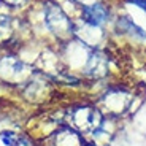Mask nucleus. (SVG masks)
<instances>
[{
  "instance_id": "f257e3e1",
  "label": "nucleus",
  "mask_w": 146,
  "mask_h": 146,
  "mask_svg": "<svg viewBox=\"0 0 146 146\" xmlns=\"http://www.w3.org/2000/svg\"><path fill=\"white\" fill-rule=\"evenodd\" d=\"M108 10L103 5H91L83 8V18L91 26H100L108 19Z\"/></svg>"
},
{
  "instance_id": "f03ea898",
  "label": "nucleus",
  "mask_w": 146,
  "mask_h": 146,
  "mask_svg": "<svg viewBox=\"0 0 146 146\" xmlns=\"http://www.w3.org/2000/svg\"><path fill=\"white\" fill-rule=\"evenodd\" d=\"M130 2H133V3H137L138 7H141L143 10H146V0H130Z\"/></svg>"
}]
</instances>
